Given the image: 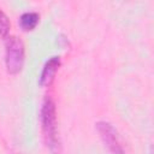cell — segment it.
Instances as JSON below:
<instances>
[{
    "label": "cell",
    "mask_w": 154,
    "mask_h": 154,
    "mask_svg": "<svg viewBox=\"0 0 154 154\" xmlns=\"http://www.w3.org/2000/svg\"><path fill=\"white\" fill-rule=\"evenodd\" d=\"M41 123L43 137L47 147L51 149L53 154L60 153V142L57 132V113H55V103L52 97L47 96L43 100L41 108Z\"/></svg>",
    "instance_id": "cell-1"
},
{
    "label": "cell",
    "mask_w": 154,
    "mask_h": 154,
    "mask_svg": "<svg viewBox=\"0 0 154 154\" xmlns=\"http://www.w3.org/2000/svg\"><path fill=\"white\" fill-rule=\"evenodd\" d=\"M6 67L11 75L18 73L24 63V45L17 36H10L6 41Z\"/></svg>",
    "instance_id": "cell-2"
},
{
    "label": "cell",
    "mask_w": 154,
    "mask_h": 154,
    "mask_svg": "<svg viewBox=\"0 0 154 154\" xmlns=\"http://www.w3.org/2000/svg\"><path fill=\"white\" fill-rule=\"evenodd\" d=\"M96 129L100 134V137L111 154H128L124 149L117 130L113 128L112 124L107 122H99L96 124Z\"/></svg>",
    "instance_id": "cell-3"
},
{
    "label": "cell",
    "mask_w": 154,
    "mask_h": 154,
    "mask_svg": "<svg viewBox=\"0 0 154 154\" xmlns=\"http://www.w3.org/2000/svg\"><path fill=\"white\" fill-rule=\"evenodd\" d=\"M59 66H60V58L59 57H52L49 60H47L43 69H42L41 76H40V84L43 87L49 85L55 77V72L58 71Z\"/></svg>",
    "instance_id": "cell-4"
},
{
    "label": "cell",
    "mask_w": 154,
    "mask_h": 154,
    "mask_svg": "<svg viewBox=\"0 0 154 154\" xmlns=\"http://www.w3.org/2000/svg\"><path fill=\"white\" fill-rule=\"evenodd\" d=\"M38 19H40L38 13H36V12H25L20 16L19 23H20V26H22L23 30L29 31V30H32L37 25Z\"/></svg>",
    "instance_id": "cell-5"
},
{
    "label": "cell",
    "mask_w": 154,
    "mask_h": 154,
    "mask_svg": "<svg viewBox=\"0 0 154 154\" xmlns=\"http://www.w3.org/2000/svg\"><path fill=\"white\" fill-rule=\"evenodd\" d=\"M10 31V22L7 16L5 14V12H2L0 10V36L1 37H6L7 34Z\"/></svg>",
    "instance_id": "cell-6"
}]
</instances>
